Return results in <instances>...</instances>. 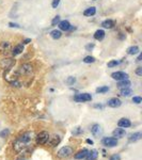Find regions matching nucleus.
I'll return each mask as SVG.
<instances>
[{
    "label": "nucleus",
    "instance_id": "obj_29",
    "mask_svg": "<svg viewBox=\"0 0 142 160\" xmlns=\"http://www.w3.org/2000/svg\"><path fill=\"white\" fill-rule=\"evenodd\" d=\"M83 62H85V63H93V62H95V58L91 56H88L83 59Z\"/></svg>",
    "mask_w": 142,
    "mask_h": 160
},
{
    "label": "nucleus",
    "instance_id": "obj_3",
    "mask_svg": "<svg viewBox=\"0 0 142 160\" xmlns=\"http://www.w3.org/2000/svg\"><path fill=\"white\" fill-rule=\"evenodd\" d=\"M49 134L47 131H41L40 134H37V137H35V142H37V144L39 145H44L46 144L47 142L49 141Z\"/></svg>",
    "mask_w": 142,
    "mask_h": 160
},
{
    "label": "nucleus",
    "instance_id": "obj_12",
    "mask_svg": "<svg viewBox=\"0 0 142 160\" xmlns=\"http://www.w3.org/2000/svg\"><path fill=\"white\" fill-rule=\"evenodd\" d=\"M58 26H59V29L62 30V31H68V30L71 29V24L67 22V20H62V22H60L58 24Z\"/></svg>",
    "mask_w": 142,
    "mask_h": 160
},
{
    "label": "nucleus",
    "instance_id": "obj_35",
    "mask_svg": "<svg viewBox=\"0 0 142 160\" xmlns=\"http://www.w3.org/2000/svg\"><path fill=\"white\" fill-rule=\"evenodd\" d=\"M59 3H60V0H52L51 7H53V9H56V7L59 5Z\"/></svg>",
    "mask_w": 142,
    "mask_h": 160
},
{
    "label": "nucleus",
    "instance_id": "obj_10",
    "mask_svg": "<svg viewBox=\"0 0 142 160\" xmlns=\"http://www.w3.org/2000/svg\"><path fill=\"white\" fill-rule=\"evenodd\" d=\"M11 50V44L9 42H1L0 43V52L2 55H7Z\"/></svg>",
    "mask_w": 142,
    "mask_h": 160
},
{
    "label": "nucleus",
    "instance_id": "obj_21",
    "mask_svg": "<svg viewBox=\"0 0 142 160\" xmlns=\"http://www.w3.org/2000/svg\"><path fill=\"white\" fill-rule=\"evenodd\" d=\"M101 26L106 28V29H111L114 26V22L111 20V19H107V20H104V22H101Z\"/></svg>",
    "mask_w": 142,
    "mask_h": 160
},
{
    "label": "nucleus",
    "instance_id": "obj_5",
    "mask_svg": "<svg viewBox=\"0 0 142 160\" xmlns=\"http://www.w3.org/2000/svg\"><path fill=\"white\" fill-rule=\"evenodd\" d=\"M91 99L92 96L89 93H79L74 96V101L76 103H85V101H90Z\"/></svg>",
    "mask_w": 142,
    "mask_h": 160
},
{
    "label": "nucleus",
    "instance_id": "obj_8",
    "mask_svg": "<svg viewBox=\"0 0 142 160\" xmlns=\"http://www.w3.org/2000/svg\"><path fill=\"white\" fill-rule=\"evenodd\" d=\"M103 144L107 147H114L118 145V140L114 137H109V138L103 139Z\"/></svg>",
    "mask_w": 142,
    "mask_h": 160
},
{
    "label": "nucleus",
    "instance_id": "obj_38",
    "mask_svg": "<svg viewBox=\"0 0 142 160\" xmlns=\"http://www.w3.org/2000/svg\"><path fill=\"white\" fill-rule=\"evenodd\" d=\"M9 26L10 27H12V28H19V25H17V24H14V22H10V24H9Z\"/></svg>",
    "mask_w": 142,
    "mask_h": 160
},
{
    "label": "nucleus",
    "instance_id": "obj_22",
    "mask_svg": "<svg viewBox=\"0 0 142 160\" xmlns=\"http://www.w3.org/2000/svg\"><path fill=\"white\" fill-rule=\"evenodd\" d=\"M131 94H133V91H131V89H129V88H126V89H121V90H120V95H121V96L128 97V96H131Z\"/></svg>",
    "mask_w": 142,
    "mask_h": 160
},
{
    "label": "nucleus",
    "instance_id": "obj_39",
    "mask_svg": "<svg viewBox=\"0 0 142 160\" xmlns=\"http://www.w3.org/2000/svg\"><path fill=\"white\" fill-rule=\"evenodd\" d=\"M30 42H31V38H27V40L24 41V44H28V43H30Z\"/></svg>",
    "mask_w": 142,
    "mask_h": 160
},
{
    "label": "nucleus",
    "instance_id": "obj_4",
    "mask_svg": "<svg viewBox=\"0 0 142 160\" xmlns=\"http://www.w3.org/2000/svg\"><path fill=\"white\" fill-rule=\"evenodd\" d=\"M72 154H73V149L71 146H63L58 151L57 156L59 158H67V157L71 156Z\"/></svg>",
    "mask_w": 142,
    "mask_h": 160
},
{
    "label": "nucleus",
    "instance_id": "obj_25",
    "mask_svg": "<svg viewBox=\"0 0 142 160\" xmlns=\"http://www.w3.org/2000/svg\"><path fill=\"white\" fill-rule=\"evenodd\" d=\"M50 35H51V37L53 38V40H58V38H60V37L62 36V33H61V31L60 30H52L51 32H50Z\"/></svg>",
    "mask_w": 142,
    "mask_h": 160
},
{
    "label": "nucleus",
    "instance_id": "obj_6",
    "mask_svg": "<svg viewBox=\"0 0 142 160\" xmlns=\"http://www.w3.org/2000/svg\"><path fill=\"white\" fill-rule=\"evenodd\" d=\"M15 65V60L12 59V58H5V59L1 60L0 61V67L2 68V70H9V68H11Z\"/></svg>",
    "mask_w": 142,
    "mask_h": 160
},
{
    "label": "nucleus",
    "instance_id": "obj_34",
    "mask_svg": "<svg viewBox=\"0 0 142 160\" xmlns=\"http://www.w3.org/2000/svg\"><path fill=\"white\" fill-rule=\"evenodd\" d=\"M75 81H76V79H75L74 77H68V78L66 79V83H67V84H73Z\"/></svg>",
    "mask_w": 142,
    "mask_h": 160
},
{
    "label": "nucleus",
    "instance_id": "obj_30",
    "mask_svg": "<svg viewBox=\"0 0 142 160\" xmlns=\"http://www.w3.org/2000/svg\"><path fill=\"white\" fill-rule=\"evenodd\" d=\"M120 64V61H116V60H112L110 62H108V67H114L116 65Z\"/></svg>",
    "mask_w": 142,
    "mask_h": 160
},
{
    "label": "nucleus",
    "instance_id": "obj_27",
    "mask_svg": "<svg viewBox=\"0 0 142 160\" xmlns=\"http://www.w3.org/2000/svg\"><path fill=\"white\" fill-rule=\"evenodd\" d=\"M60 141H61V139H60L59 136H55V137H53V139H52V141L50 142V145H51V146L58 145V144L60 143Z\"/></svg>",
    "mask_w": 142,
    "mask_h": 160
},
{
    "label": "nucleus",
    "instance_id": "obj_1",
    "mask_svg": "<svg viewBox=\"0 0 142 160\" xmlns=\"http://www.w3.org/2000/svg\"><path fill=\"white\" fill-rule=\"evenodd\" d=\"M31 141V134L30 132H26L22 134V136H19L18 138L15 140V142L13 143V147L16 153H22L25 152L28 146H29V142Z\"/></svg>",
    "mask_w": 142,
    "mask_h": 160
},
{
    "label": "nucleus",
    "instance_id": "obj_7",
    "mask_svg": "<svg viewBox=\"0 0 142 160\" xmlns=\"http://www.w3.org/2000/svg\"><path fill=\"white\" fill-rule=\"evenodd\" d=\"M18 72H19V75H31L32 72H33V67H32L31 64L25 63L19 67Z\"/></svg>",
    "mask_w": 142,
    "mask_h": 160
},
{
    "label": "nucleus",
    "instance_id": "obj_36",
    "mask_svg": "<svg viewBox=\"0 0 142 160\" xmlns=\"http://www.w3.org/2000/svg\"><path fill=\"white\" fill-rule=\"evenodd\" d=\"M136 74L138 75V76H142V67L141 66L137 67V70H136Z\"/></svg>",
    "mask_w": 142,
    "mask_h": 160
},
{
    "label": "nucleus",
    "instance_id": "obj_32",
    "mask_svg": "<svg viewBox=\"0 0 142 160\" xmlns=\"http://www.w3.org/2000/svg\"><path fill=\"white\" fill-rule=\"evenodd\" d=\"M9 134H10V130L9 129H4V130H2L0 132V137L1 138H5L7 136H9Z\"/></svg>",
    "mask_w": 142,
    "mask_h": 160
},
{
    "label": "nucleus",
    "instance_id": "obj_40",
    "mask_svg": "<svg viewBox=\"0 0 142 160\" xmlns=\"http://www.w3.org/2000/svg\"><path fill=\"white\" fill-rule=\"evenodd\" d=\"M93 47H94V45H88V46H87V49L89 50V49H92Z\"/></svg>",
    "mask_w": 142,
    "mask_h": 160
},
{
    "label": "nucleus",
    "instance_id": "obj_33",
    "mask_svg": "<svg viewBox=\"0 0 142 160\" xmlns=\"http://www.w3.org/2000/svg\"><path fill=\"white\" fill-rule=\"evenodd\" d=\"M133 101H134L135 104H141L142 101V98L139 96H134L133 97Z\"/></svg>",
    "mask_w": 142,
    "mask_h": 160
},
{
    "label": "nucleus",
    "instance_id": "obj_24",
    "mask_svg": "<svg viewBox=\"0 0 142 160\" xmlns=\"http://www.w3.org/2000/svg\"><path fill=\"white\" fill-rule=\"evenodd\" d=\"M95 13H96V9L94 7H89V9L85 10L83 15H85V16H93V15H95Z\"/></svg>",
    "mask_w": 142,
    "mask_h": 160
},
{
    "label": "nucleus",
    "instance_id": "obj_42",
    "mask_svg": "<svg viewBox=\"0 0 142 160\" xmlns=\"http://www.w3.org/2000/svg\"><path fill=\"white\" fill-rule=\"evenodd\" d=\"M141 59H142V55H139V57H138V59H137V61H141Z\"/></svg>",
    "mask_w": 142,
    "mask_h": 160
},
{
    "label": "nucleus",
    "instance_id": "obj_2",
    "mask_svg": "<svg viewBox=\"0 0 142 160\" xmlns=\"http://www.w3.org/2000/svg\"><path fill=\"white\" fill-rule=\"evenodd\" d=\"M18 77H19V72L18 70H16V68H9V70H4V73H3V78L7 80V82H12L14 81H17L18 80Z\"/></svg>",
    "mask_w": 142,
    "mask_h": 160
},
{
    "label": "nucleus",
    "instance_id": "obj_41",
    "mask_svg": "<svg viewBox=\"0 0 142 160\" xmlns=\"http://www.w3.org/2000/svg\"><path fill=\"white\" fill-rule=\"evenodd\" d=\"M87 143H89V144H93V141H92V140H90V139H88V140H87Z\"/></svg>",
    "mask_w": 142,
    "mask_h": 160
},
{
    "label": "nucleus",
    "instance_id": "obj_15",
    "mask_svg": "<svg viewBox=\"0 0 142 160\" xmlns=\"http://www.w3.org/2000/svg\"><path fill=\"white\" fill-rule=\"evenodd\" d=\"M112 134H113L114 138H123L124 136L126 134V132H125V130H124L123 128H116V129L113 130Z\"/></svg>",
    "mask_w": 142,
    "mask_h": 160
},
{
    "label": "nucleus",
    "instance_id": "obj_14",
    "mask_svg": "<svg viewBox=\"0 0 142 160\" xmlns=\"http://www.w3.org/2000/svg\"><path fill=\"white\" fill-rule=\"evenodd\" d=\"M88 153H89V151L86 149H81V151H79L78 153L77 154H75V159H77V160H80V159H85L87 157V155H88Z\"/></svg>",
    "mask_w": 142,
    "mask_h": 160
},
{
    "label": "nucleus",
    "instance_id": "obj_31",
    "mask_svg": "<svg viewBox=\"0 0 142 160\" xmlns=\"http://www.w3.org/2000/svg\"><path fill=\"white\" fill-rule=\"evenodd\" d=\"M60 22H61V20H60V16H59V15H57L56 17L52 19L51 25H52V26H56V25H58V24H59Z\"/></svg>",
    "mask_w": 142,
    "mask_h": 160
},
{
    "label": "nucleus",
    "instance_id": "obj_23",
    "mask_svg": "<svg viewBox=\"0 0 142 160\" xmlns=\"http://www.w3.org/2000/svg\"><path fill=\"white\" fill-rule=\"evenodd\" d=\"M141 138H142L141 132H136V134H131V137H129V142H137Z\"/></svg>",
    "mask_w": 142,
    "mask_h": 160
},
{
    "label": "nucleus",
    "instance_id": "obj_19",
    "mask_svg": "<svg viewBox=\"0 0 142 160\" xmlns=\"http://www.w3.org/2000/svg\"><path fill=\"white\" fill-rule=\"evenodd\" d=\"M105 37V31L104 30H97L96 32L94 33V38L96 41H103Z\"/></svg>",
    "mask_w": 142,
    "mask_h": 160
},
{
    "label": "nucleus",
    "instance_id": "obj_37",
    "mask_svg": "<svg viewBox=\"0 0 142 160\" xmlns=\"http://www.w3.org/2000/svg\"><path fill=\"white\" fill-rule=\"evenodd\" d=\"M120 159H121V157H120V155H118V154L113 155V156L110 158V160H120Z\"/></svg>",
    "mask_w": 142,
    "mask_h": 160
},
{
    "label": "nucleus",
    "instance_id": "obj_11",
    "mask_svg": "<svg viewBox=\"0 0 142 160\" xmlns=\"http://www.w3.org/2000/svg\"><path fill=\"white\" fill-rule=\"evenodd\" d=\"M110 108H119L120 106L122 105V101H120L119 98H116V97H113L111 99H109L108 103H107Z\"/></svg>",
    "mask_w": 142,
    "mask_h": 160
},
{
    "label": "nucleus",
    "instance_id": "obj_20",
    "mask_svg": "<svg viewBox=\"0 0 142 160\" xmlns=\"http://www.w3.org/2000/svg\"><path fill=\"white\" fill-rule=\"evenodd\" d=\"M91 132L93 134V136H98L99 134H101V128L98 124H94L93 126L91 127Z\"/></svg>",
    "mask_w": 142,
    "mask_h": 160
},
{
    "label": "nucleus",
    "instance_id": "obj_28",
    "mask_svg": "<svg viewBox=\"0 0 142 160\" xmlns=\"http://www.w3.org/2000/svg\"><path fill=\"white\" fill-rule=\"evenodd\" d=\"M108 91H109V86H99V88H97L96 89V93L103 94V93L108 92Z\"/></svg>",
    "mask_w": 142,
    "mask_h": 160
},
{
    "label": "nucleus",
    "instance_id": "obj_17",
    "mask_svg": "<svg viewBox=\"0 0 142 160\" xmlns=\"http://www.w3.org/2000/svg\"><path fill=\"white\" fill-rule=\"evenodd\" d=\"M22 51H24V46H22V44H19V45H17V46H15L14 48L12 49V55H13V56H18V55H20Z\"/></svg>",
    "mask_w": 142,
    "mask_h": 160
},
{
    "label": "nucleus",
    "instance_id": "obj_9",
    "mask_svg": "<svg viewBox=\"0 0 142 160\" xmlns=\"http://www.w3.org/2000/svg\"><path fill=\"white\" fill-rule=\"evenodd\" d=\"M111 77L114 80H118V81H121V80H125V79H128V74L124 73V72H114L111 74Z\"/></svg>",
    "mask_w": 142,
    "mask_h": 160
},
{
    "label": "nucleus",
    "instance_id": "obj_18",
    "mask_svg": "<svg viewBox=\"0 0 142 160\" xmlns=\"http://www.w3.org/2000/svg\"><path fill=\"white\" fill-rule=\"evenodd\" d=\"M98 157V152H97L96 149H92L91 152H89L88 153V155H87V160H95Z\"/></svg>",
    "mask_w": 142,
    "mask_h": 160
},
{
    "label": "nucleus",
    "instance_id": "obj_16",
    "mask_svg": "<svg viewBox=\"0 0 142 160\" xmlns=\"http://www.w3.org/2000/svg\"><path fill=\"white\" fill-rule=\"evenodd\" d=\"M131 84V81H129L128 79H125V80H121V81H119V83H118V88H119L120 90L126 89V88H129Z\"/></svg>",
    "mask_w": 142,
    "mask_h": 160
},
{
    "label": "nucleus",
    "instance_id": "obj_13",
    "mask_svg": "<svg viewBox=\"0 0 142 160\" xmlns=\"http://www.w3.org/2000/svg\"><path fill=\"white\" fill-rule=\"evenodd\" d=\"M118 125H119V127H121V128H128V127H131V123L128 119L123 117V119H121L119 122H118Z\"/></svg>",
    "mask_w": 142,
    "mask_h": 160
},
{
    "label": "nucleus",
    "instance_id": "obj_26",
    "mask_svg": "<svg viewBox=\"0 0 142 160\" xmlns=\"http://www.w3.org/2000/svg\"><path fill=\"white\" fill-rule=\"evenodd\" d=\"M139 52V47L138 46H131L127 49V53L128 55H137Z\"/></svg>",
    "mask_w": 142,
    "mask_h": 160
}]
</instances>
